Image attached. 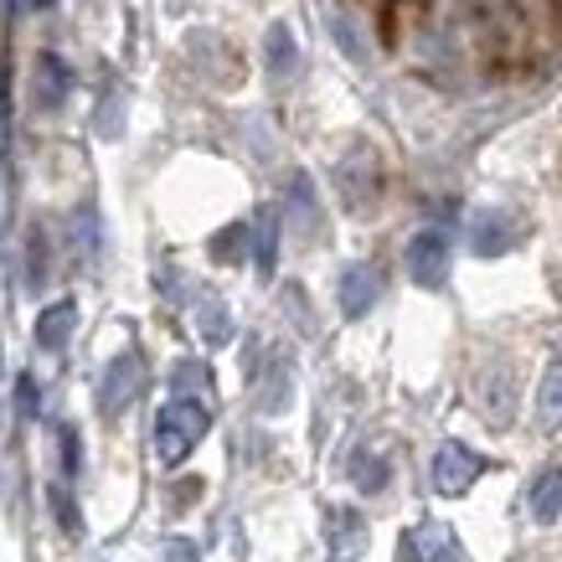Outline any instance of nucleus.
<instances>
[{
    "instance_id": "obj_7",
    "label": "nucleus",
    "mask_w": 562,
    "mask_h": 562,
    "mask_svg": "<svg viewBox=\"0 0 562 562\" xmlns=\"http://www.w3.org/2000/svg\"><path fill=\"white\" fill-rule=\"evenodd\" d=\"M376 294H382V279H376L372 263H351V269L341 273V310L351 321H361V315L376 305Z\"/></svg>"
},
{
    "instance_id": "obj_13",
    "label": "nucleus",
    "mask_w": 562,
    "mask_h": 562,
    "mask_svg": "<svg viewBox=\"0 0 562 562\" xmlns=\"http://www.w3.org/2000/svg\"><path fill=\"white\" fill-rule=\"evenodd\" d=\"M254 233H258V273H273V258H279V222H273V212H263L254 222Z\"/></svg>"
},
{
    "instance_id": "obj_18",
    "label": "nucleus",
    "mask_w": 562,
    "mask_h": 562,
    "mask_svg": "<svg viewBox=\"0 0 562 562\" xmlns=\"http://www.w3.org/2000/svg\"><path fill=\"white\" fill-rule=\"evenodd\" d=\"M16 413L21 418H36V413H42V397H36V376L32 372L16 376Z\"/></svg>"
},
{
    "instance_id": "obj_20",
    "label": "nucleus",
    "mask_w": 562,
    "mask_h": 562,
    "mask_svg": "<svg viewBox=\"0 0 562 562\" xmlns=\"http://www.w3.org/2000/svg\"><path fill=\"white\" fill-rule=\"evenodd\" d=\"M42 279H47V238H42V233H32V273H26V284H32V290H42Z\"/></svg>"
},
{
    "instance_id": "obj_22",
    "label": "nucleus",
    "mask_w": 562,
    "mask_h": 562,
    "mask_svg": "<svg viewBox=\"0 0 562 562\" xmlns=\"http://www.w3.org/2000/svg\"><path fill=\"white\" fill-rule=\"evenodd\" d=\"M382 475H387V464H382V460H361V475H357V485H361V491H367V495H376V491H382V485H387V480H382Z\"/></svg>"
},
{
    "instance_id": "obj_21",
    "label": "nucleus",
    "mask_w": 562,
    "mask_h": 562,
    "mask_svg": "<svg viewBox=\"0 0 562 562\" xmlns=\"http://www.w3.org/2000/svg\"><path fill=\"white\" fill-rule=\"evenodd\" d=\"M243 238H248V222H238V227H227V233H222V238L212 243V254H217V258H238Z\"/></svg>"
},
{
    "instance_id": "obj_3",
    "label": "nucleus",
    "mask_w": 562,
    "mask_h": 562,
    "mask_svg": "<svg viewBox=\"0 0 562 562\" xmlns=\"http://www.w3.org/2000/svg\"><path fill=\"white\" fill-rule=\"evenodd\" d=\"M139 382H145V361H139V351H120V357L103 367V382H99V413L103 418H120V413L139 397Z\"/></svg>"
},
{
    "instance_id": "obj_25",
    "label": "nucleus",
    "mask_w": 562,
    "mask_h": 562,
    "mask_svg": "<svg viewBox=\"0 0 562 562\" xmlns=\"http://www.w3.org/2000/svg\"><path fill=\"white\" fill-rule=\"evenodd\" d=\"M16 5H21V11H47L52 0H16Z\"/></svg>"
},
{
    "instance_id": "obj_15",
    "label": "nucleus",
    "mask_w": 562,
    "mask_h": 562,
    "mask_svg": "<svg viewBox=\"0 0 562 562\" xmlns=\"http://www.w3.org/2000/svg\"><path fill=\"white\" fill-rule=\"evenodd\" d=\"M418 562H470V558H464V547L454 542V531L428 527V558H418Z\"/></svg>"
},
{
    "instance_id": "obj_23",
    "label": "nucleus",
    "mask_w": 562,
    "mask_h": 562,
    "mask_svg": "<svg viewBox=\"0 0 562 562\" xmlns=\"http://www.w3.org/2000/svg\"><path fill=\"white\" fill-rule=\"evenodd\" d=\"M202 382H206V372L196 367V361H181V367H176V392H181V387H202Z\"/></svg>"
},
{
    "instance_id": "obj_17",
    "label": "nucleus",
    "mask_w": 562,
    "mask_h": 562,
    "mask_svg": "<svg viewBox=\"0 0 562 562\" xmlns=\"http://www.w3.org/2000/svg\"><path fill=\"white\" fill-rule=\"evenodd\" d=\"M57 449H63V480H78V464H83V449H78V428H63V434H57Z\"/></svg>"
},
{
    "instance_id": "obj_12",
    "label": "nucleus",
    "mask_w": 562,
    "mask_h": 562,
    "mask_svg": "<svg viewBox=\"0 0 562 562\" xmlns=\"http://www.w3.org/2000/svg\"><path fill=\"white\" fill-rule=\"evenodd\" d=\"M300 63V52H294V36H290V26H269V72H284Z\"/></svg>"
},
{
    "instance_id": "obj_9",
    "label": "nucleus",
    "mask_w": 562,
    "mask_h": 562,
    "mask_svg": "<svg viewBox=\"0 0 562 562\" xmlns=\"http://www.w3.org/2000/svg\"><path fill=\"white\" fill-rule=\"evenodd\" d=\"M72 325H78V305H72V300L47 305L36 315V346H42V351H63V346L72 341Z\"/></svg>"
},
{
    "instance_id": "obj_10",
    "label": "nucleus",
    "mask_w": 562,
    "mask_h": 562,
    "mask_svg": "<svg viewBox=\"0 0 562 562\" xmlns=\"http://www.w3.org/2000/svg\"><path fill=\"white\" fill-rule=\"evenodd\" d=\"M531 516L542 521V527H552L562 516V470L552 464V470H542L537 475V485H531Z\"/></svg>"
},
{
    "instance_id": "obj_19",
    "label": "nucleus",
    "mask_w": 562,
    "mask_h": 562,
    "mask_svg": "<svg viewBox=\"0 0 562 562\" xmlns=\"http://www.w3.org/2000/svg\"><path fill=\"white\" fill-rule=\"evenodd\" d=\"M330 32L341 36V52H346V57H351V63H367V47H361V36L351 32V26H346V16H336V21H330Z\"/></svg>"
},
{
    "instance_id": "obj_14",
    "label": "nucleus",
    "mask_w": 562,
    "mask_h": 562,
    "mask_svg": "<svg viewBox=\"0 0 562 562\" xmlns=\"http://www.w3.org/2000/svg\"><path fill=\"white\" fill-rule=\"evenodd\" d=\"M202 336L212 346L233 341V315H227V305H217V300H212V305H202Z\"/></svg>"
},
{
    "instance_id": "obj_16",
    "label": "nucleus",
    "mask_w": 562,
    "mask_h": 562,
    "mask_svg": "<svg viewBox=\"0 0 562 562\" xmlns=\"http://www.w3.org/2000/svg\"><path fill=\"white\" fill-rule=\"evenodd\" d=\"M47 501H52V512H57V527L68 531V537H78V531H83V521H78V501L68 495V485H52Z\"/></svg>"
},
{
    "instance_id": "obj_5",
    "label": "nucleus",
    "mask_w": 562,
    "mask_h": 562,
    "mask_svg": "<svg viewBox=\"0 0 562 562\" xmlns=\"http://www.w3.org/2000/svg\"><path fill=\"white\" fill-rule=\"evenodd\" d=\"M325 542H330V558L336 562H357L361 552H367V521H361V512H330V521H325Z\"/></svg>"
},
{
    "instance_id": "obj_24",
    "label": "nucleus",
    "mask_w": 562,
    "mask_h": 562,
    "mask_svg": "<svg viewBox=\"0 0 562 562\" xmlns=\"http://www.w3.org/2000/svg\"><path fill=\"white\" fill-rule=\"evenodd\" d=\"M166 562H202V558H196V547L191 542H171L166 547Z\"/></svg>"
},
{
    "instance_id": "obj_11",
    "label": "nucleus",
    "mask_w": 562,
    "mask_h": 562,
    "mask_svg": "<svg viewBox=\"0 0 562 562\" xmlns=\"http://www.w3.org/2000/svg\"><path fill=\"white\" fill-rule=\"evenodd\" d=\"M537 418L542 424H562V351L542 376V397H537Z\"/></svg>"
},
{
    "instance_id": "obj_6",
    "label": "nucleus",
    "mask_w": 562,
    "mask_h": 562,
    "mask_svg": "<svg viewBox=\"0 0 562 562\" xmlns=\"http://www.w3.org/2000/svg\"><path fill=\"white\" fill-rule=\"evenodd\" d=\"M512 243H516V222L506 217V212H475V222H470V248H475L480 258H501Z\"/></svg>"
},
{
    "instance_id": "obj_1",
    "label": "nucleus",
    "mask_w": 562,
    "mask_h": 562,
    "mask_svg": "<svg viewBox=\"0 0 562 562\" xmlns=\"http://www.w3.org/2000/svg\"><path fill=\"white\" fill-rule=\"evenodd\" d=\"M212 428V413H206L202 397H191V392H176L166 408L155 413V454L166 464H181L202 443V434Z\"/></svg>"
},
{
    "instance_id": "obj_2",
    "label": "nucleus",
    "mask_w": 562,
    "mask_h": 562,
    "mask_svg": "<svg viewBox=\"0 0 562 562\" xmlns=\"http://www.w3.org/2000/svg\"><path fill=\"white\" fill-rule=\"evenodd\" d=\"M480 470H485V460H480L475 449H464L460 439H443L439 449H434L428 480H434V491H439V495H464L470 485H475Z\"/></svg>"
},
{
    "instance_id": "obj_8",
    "label": "nucleus",
    "mask_w": 562,
    "mask_h": 562,
    "mask_svg": "<svg viewBox=\"0 0 562 562\" xmlns=\"http://www.w3.org/2000/svg\"><path fill=\"white\" fill-rule=\"evenodd\" d=\"M68 88H72V72L57 52H42L36 57V103L42 109H63L68 103Z\"/></svg>"
},
{
    "instance_id": "obj_4",
    "label": "nucleus",
    "mask_w": 562,
    "mask_h": 562,
    "mask_svg": "<svg viewBox=\"0 0 562 562\" xmlns=\"http://www.w3.org/2000/svg\"><path fill=\"white\" fill-rule=\"evenodd\" d=\"M408 273H413V284H424V290H439L443 279H449V238H443L439 227H424L408 243Z\"/></svg>"
}]
</instances>
